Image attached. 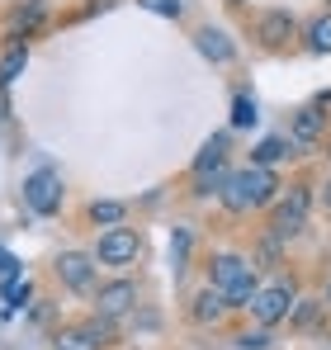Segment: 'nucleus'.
<instances>
[{"instance_id":"6ab92c4d","label":"nucleus","mask_w":331,"mask_h":350,"mask_svg":"<svg viewBox=\"0 0 331 350\" xmlns=\"http://www.w3.org/2000/svg\"><path fill=\"white\" fill-rule=\"evenodd\" d=\"M43 14H48V5H43V0H29V5H19V10L10 14V38H24V43H29V33L43 24Z\"/></svg>"},{"instance_id":"0eeeda50","label":"nucleus","mask_w":331,"mask_h":350,"mask_svg":"<svg viewBox=\"0 0 331 350\" xmlns=\"http://www.w3.org/2000/svg\"><path fill=\"white\" fill-rule=\"evenodd\" d=\"M53 275H57V284L71 293H90L100 284V265H95L90 251H62L53 260Z\"/></svg>"},{"instance_id":"a878e982","label":"nucleus","mask_w":331,"mask_h":350,"mask_svg":"<svg viewBox=\"0 0 331 350\" xmlns=\"http://www.w3.org/2000/svg\"><path fill=\"white\" fill-rule=\"evenodd\" d=\"M142 10H152V14H161V19H180L185 14V5L180 0H137Z\"/></svg>"},{"instance_id":"c756f323","label":"nucleus","mask_w":331,"mask_h":350,"mask_svg":"<svg viewBox=\"0 0 331 350\" xmlns=\"http://www.w3.org/2000/svg\"><path fill=\"white\" fill-rule=\"evenodd\" d=\"M322 208L331 213V175H327V185H322Z\"/></svg>"},{"instance_id":"a211bd4d","label":"nucleus","mask_w":331,"mask_h":350,"mask_svg":"<svg viewBox=\"0 0 331 350\" xmlns=\"http://www.w3.org/2000/svg\"><path fill=\"white\" fill-rule=\"evenodd\" d=\"M256 289H261V270L251 265L232 289H222V303H227V312H246L251 308V298H256Z\"/></svg>"},{"instance_id":"ddd939ff","label":"nucleus","mask_w":331,"mask_h":350,"mask_svg":"<svg viewBox=\"0 0 331 350\" xmlns=\"http://www.w3.org/2000/svg\"><path fill=\"white\" fill-rule=\"evenodd\" d=\"M24 71H29V43L24 38H10L5 53H0V90H10Z\"/></svg>"},{"instance_id":"423d86ee","label":"nucleus","mask_w":331,"mask_h":350,"mask_svg":"<svg viewBox=\"0 0 331 350\" xmlns=\"http://www.w3.org/2000/svg\"><path fill=\"white\" fill-rule=\"evenodd\" d=\"M90 308H95L100 317H109V322H123V317H133V312H137V284H133L128 275L105 280V284H95V289H90Z\"/></svg>"},{"instance_id":"f03ea898","label":"nucleus","mask_w":331,"mask_h":350,"mask_svg":"<svg viewBox=\"0 0 331 350\" xmlns=\"http://www.w3.org/2000/svg\"><path fill=\"white\" fill-rule=\"evenodd\" d=\"M265 208H270L265 232L279 237V241L289 246L293 237H303V228H308V213H313V189H308V185H289V194H275Z\"/></svg>"},{"instance_id":"bb28decb","label":"nucleus","mask_w":331,"mask_h":350,"mask_svg":"<svg viewBox=\"0 0 331 350\" xmlns=\"http://www.w3.org/2000/svg\"><path fill=\"white\" fill-rule=\"evenodd\" d=\"M237 346H246V350H265V346H270V327H261V332H241V336H237Z\"/></svg>"},{"instance_id":"cd10ccee","label":"nucleus","mask_w":331,"mask_h":350,"mask_svg":"<svg viewBox=\"0 0 331 350\" xmlns=\"http://www.w3.org/2000/svg\"><path fill=\"white\" fill-rule=\"evenodd\" d=\"M5 298H10V303H24V298H29V284H19V280L10 275V280H5Z\"/></svg>"},{"instance_id":"20e7f679","label":"nucleus","mask_w":331,"mask_h":350,"mask_svg":"<svg viewBox=\"0 0 331 350\" xmlns=\"http://www.w3.org/2000/svg\"><path fill=\"white\" fill-rule=\"evenodd\" d=\"M62 199H66V189H62V175L53 166H38L24 175V208L29 213L53 218V213H62Z\"/></svg>"},{"instance_id":"7c9ffc66","label":"nucleus","mask_w":331,"mask_h":350,"mask_svg":"<svg viewBox=\"0 0 331 350\" xmlns=\"http://www.w3.org/2000/svg\"><path fill=\"white\" fill-rule=\"evenodd\" d=\"M322 303H327V308H331V280H327V293H322Z\"/></svg>"},{"instance_id":"f3484780","label":"nucleus","mask_w":331,"mask_h":350,"mask_svg":"<svg viewBox=\"0 0 331 350\" xmlns=\"http://www.w3.org/2000/svg\"><path fill=\"white\" fill-rule=\"evenodd\" d=\"M85 223H95V228H118V223H128V204H123V199H90V204H85Z\"/></svg>"},{"instance_id":"9b49d317","label":"nucleus","mask_w":331,"mask_h":350,"mask_svg":"<svg viewBox=\"0 0 331 350\" xmlns=\"http://www.w3.org/2000/svg\"><path fill=\"white\" fill-rule=\"evenodd\" d=\"M222 317H227V303H222V293L213 284H204V289L189 298V322L194 327H218Z\"/></svg>"},{"instance_id":"f8f14e48","label":"nucleus","mask_w":331,"mask_h":350,"mask_svg":"<svg viewBox=\"0 0 331 350\" xmlns=\"http://www.w3.org/2000/svg\"><path fill=\"white\" fill-rule=\"evenodd\" d=\"M194 48H199V53H204L209 62H218V66L237 57V43H232V38H227L222 29H213V24H204V29L194 33Z\"/></svg>"},{"instance_id":"9d476101","label":"nucleus","mask_w":331,"mask_h":350,"mask_svg":"<svg viewBox=\"0 0 331 350\" xmlns=\"http://www.w3.org/2000/svg\"><path fill=\"white\" fill-rule=\"evenodd\" d=\"M246 270H251V260H246L241 251H218V256L209 260V284L222 293V289H232V284H237Z\"/></svg>"},{"instance_id":"b1692460","label":"nucleus","mask_w":331,"mask_h":350,"mask_svg":"<svg viewBox=\"0 0 331 350\" xmlns=\"http://www.w3.org/2000/svg\"><path fill=\"white\" fill-rule=\"evenodd\" d=\"M256 118H261V109L251 95H232V128H256Z\"/></svg>"},{"instance_id":"dca6fc26","label":"nucleus","mask_w":331,"mask_h":350,"mask_svg":"<svg viewBox=\"0 0 331 350\" xmlns=\"http://www.w3.org/2000/svg\"><path fill=\"white\" fill-rule=\"evenodd\" d=\"M298 38H303V48H308V53L327 57V53H331V10L313 14V19H308V24L298 29Z\"/></svg>"},{"instance_id":"6e6552de","label":"nucleus","mask_w":331,"mask_h":350,"mask_svg":"<svg viewBox=\"0 0 331 350\" xmlns=\"http://www.w3.org/2000/svg\"><path fill=\"white\" fill-rule=\"evenodd\" d=\"M293 38H298V19H293V10H261V14H256V43H261L265 53L289 48Z\"/></svg>"},{"instance_id":"2eb2a0df","label":"nucleus","mask_w":331,"mask_h":350,"mask_svg":"<svg viewBox=\"0 0 331 350\" xmlns=\"http://www.w3.org/2000/svg\"><path fill=\"white\" fill-rule=\"evenodd\" d=\"M53 350H105V341L85 322H66V327L53 332Z\"/></svg>"},{"instance_id":"1a4fd4ad","label":"nucleus","mask_w":331,"mask_h":350,"mask_svg":"<svg viewBox=\"0 0 331 350\" xmlns=\"http://www.w3.org/2000/svg\"><path fill=\"white\" fill-rule=\"evenodd\" d=\"M289 147L293 152H313L322 137H327V109H317V105H303L298 114L289 118Z\"/></svg>"},{"instance_id":"412c9836","label":"nucleus","mask_w":331,"mask_h":350,"mask_svg":"<svg viewBox=\"0 0 331 350\" xmlns=\"http://www.w3.org/2000/svg\"><path fill=\"white\" fill-rule=\"evenodd\" d=\"M284 157H293V147H289V137H265L256 152H251V166H270L275 171Z\"/></svg>"},{"instance_id":"aec40b11","label":"nucleus","mask_w":331,"mask_h":350,"mask_svg":"<svg viewBox=\"0 0 331 350\" xmlns=\"http://www.w3.org/2000/svg\"><path fill=\"white\" fill-rule=\"evenodd\" d=\"M227 152H232V133H213V137L199 147V157L189 161V175H194V171H209V166H222V161H227Z\"/></svg>"},{"instance_id":"f257e3e1","label":"nucleus","mask_w":331,"mask_h":350,"mask_svg":"<svg viewBox=\"0 0 331 350\" xmlns=\"http://www.w3.org/2000/svg\"><path fill=\"white\" fill-rule=\"evenodd\" d=\"M279 194V175L270 171V166H241V171L227 175V185L218 189L222 208L227 213H251V208H265L270 199Z\"/></svg>"},{"instance_id":"4be33fe9","label":"nucleus","mask_w":331,"mask_h":350,"mask_svg":"<svg viewBox=\"0 0 331 350\" xmlns=\"http://www.w3.org/2000/svg\"><path fill=\"white\" fill-rule=\"evenodd\" d=\"M227 161H222V166H209V171H194L189 175V185H194V194H199V199H209V194H218L222 185H227Z\"/></svg>"},{"instance_id":"39448f33","label":"nucleus","mask_w":331,"mask_h":350,"mask_svg":"<svg viewBox=\"0 0 331 350\" xmlns=\"http://www.w3.org/2000/svg\"><path fill=\"white\" fill-rule=\"evenodd\" d=\"M293 298H298V289H293V280H261V289H256V298H251V317H256V327H279L284 317H289V308H293Z\"/></svg>"},{"instance_id":"c85d7f7f","label":"nucleus","mask_w":331,"mask_h":350,"mask_svg":"<svg viewBox=\"0 0 331 350\" xmlns=\"http://www.w3.org/2000/svg\"><path fill=\"white\" fill-rule=\"evenodd\" d=\"M14 270H19V260H14V256H10V251H5V246H0V280H10V275H14Z\"/></svg>"},{"instance_id":"393cba45","label":"nucleus","mask_w":331,"mask_h":350,"mask_svg":"<svg viewBox=\"0 0 331 350\" xmlns=\"http://www.w3.org/2000/svg\"><path fill=\"white\" fill-rule=\"evenodd\" d=\"M189 246H194V232H189V228H175V237H170V256H175V270H185V260H189Z\"/></svg>"},{"instance_id":"7ed1b4c3","label":"nucleus","mask_w":331,"mask_h":350,"mask_svg":"<svg viewBox=\"0 0 331 350\" xmlns=\"http://www.w3.org/2000/svg\"><path fill=\"white\" fill-rule=\"evenodd\" d=\"M90 256H95V265H105V270H128V265H137V260H142V232H137V228H128V223L105 228V232L95 237Z\"/></svg>"},{"instance_id":"5701e85b","label":"nucleus","mask_w":331,"mask_h":350,"mask_svg":"<svg viewBox=\"0 0 331 350\" xmlns=\"http://www.w3.org/2000/svg\"><path fill=\"white\" fill-rule=\"evenodd\" d=\"M246 260H251L256 270H275L279 260H284V241L265 232V237H261V251H256V256H246Z\"/></svg>"},{"instance_id":"4468645a","label":"nucleus","mask_w":331,"mask_h":350,"mask_svg":"<svg viewBox=\"0 0 331 350\" xmlns=\"http://www.w3.org/2000/svg\"><path fill=\"white\" fill-rule=\"evenodd\" d=\"M322 317H327V303H322V293H317V298H293V308H289L284 322H289L293 332H317Z\"/></svg>"}]
</instances>
